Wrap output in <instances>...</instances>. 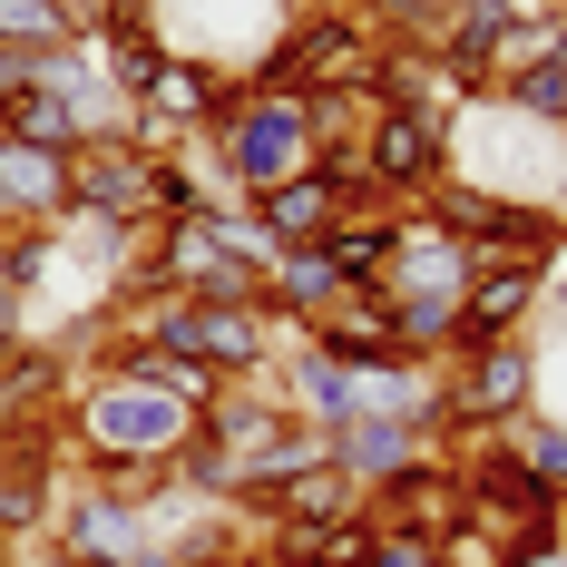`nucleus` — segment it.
Masks as SVG:
<instances>
[{"mask_svg": "<svg viewBox=\"0 0 567 567\" xmlns=\"http://www.w3.org/2000/svg\"><path fill=\"white\" fill-rule=\"evenodd\" d=\"M518 20H528V0H451V10H441V40H431V50H441L460 79L489 99V79H499V50H509V30H518Z\"/></svg>", "mask_w": 567, "mask_h": 567, "instance_id": "obj_13", "label": "nucleus"}, {"mask_svg": "<svg viewBox=\"0 0 567 567\" xmlns=\"http://www.w3.org/2000/svg\"><path fill=\"white\" fill-rule=\"evenodd\" d=\"M89 50H99V69L117 79V99H137V89L157 79V59H167V40H157V20H147V10H117V20L99 30V40H89Z\"/></svg>", "mask_w": 567, "mask_h": 567, "instance_id": "obj_17", "label": "nucleus"}, {"mask_svg": "<svg viewBox=\"0 0 567 567\" xmlns=\"http://www.w3.org/2000/svg\"><path fill=\"white\" fill-rule=\"evenodd\" d=\"M157 167L137 137H89L69 157V216H99V226H127V235H157Z\"/></svg>", "mask_w": 567, "mask_h": 567, "instance_id": "obj_6", "label": "nucleus"}, {"mask_svg": "<svg viewBox=\"0 0 567 567\" xmlns=\"http://www.w3.org/2000/svg\"><path fill=\"white\" fill-rule=\"evenodd\" d=\"M303 342H313V352H333L342 372H362V382H372V372H392V362H411V342H401V323H392V293H342Z\"/></svg>", "mask_w": 567, "mask_h": 567, "instance_id": "obj_10", "label": "nucleus"}, {"mask_svg": "<svg viewBox=\"0 0 567 567\" xmlns=\"http://www.w3.org/2000/svg\"><path fill=\"white\" fill-rule=\"evenodd\" d=\"M265 382H275L284 411H303V421H323V431H342V421L362 411V372H342L333 352H313V342H284Z\"/></svg>", "mask_w": 567, "mask_h": 567, "instance_id": "obj_12", "label": "nucleus"}, {"mask_svg": "<svg viewBox=\"0 0 567 567\" xmlns=\"http://www.w3.org/2000/svg\"><path fill=\"white\" fill-rule=\"evenodd\" d=\"M186 431H196V411L167 401L157 382H137V372H89L79 401H69V451L89 470H127V460L167 470L186 451Z\"/></svg>", "mask_w": 567, "mask_h": 567, "instance_id": "obj_1", "label": "nucleus"}, {"mask_svg": "<svg viewBox=\"0 0 567 567\" xmlns=\"http://www.w3.org/2000/svg\"><path fill=\"white\" fill-rule=\"evenodd\" d=\"M489 99H499L509 117H528V127H558V137H567V50L499 69V79H489Z\"/></svg>", "mask_w": 567, "mask_h": 567, "instance_id": "obj_16", "label": "nucleus"}, {"mask_svg": "<svg viewBox=\"0 0 567 567\" xmlns=\"http://www.w3.org/2000/svg\"><path fill=\"white\" fill-rule=\"evenodd\" d=\"M0 567H10V558H0Z\"/></svg>", "mask_w": 567, "mask_h": 567, "instance_id": "obj_27", "label": "nucleus"}, {"mask_svg": "<svg viewBox=\"0 0 567 567\" xmlns=\"http://www.w3.org/2000/svg\"><path fill=\"white\" fill-rule=\"evenodd\" d=\"M40 59H50V50H10V40H0V109H10V99L40 79Z\"/></svg>", "mask_w": 567, "mask_h": 567, "instance_id": "obj_21", "label": "nucleus"}, {"mask_svg": "<svg viewBox=\"0 0 567 567\" xmlns=\"http://www.w3.org/2000/svg\"><path fill=\"white\" fill-rule=\"evenodd\" d=\"M362 176H372L382 206H421V196L451 176V137H441L431 117L382 109V117H372V137H362Z\"/></svg>", "mask_w": 567, "mask_h": 567, "instance_id": "obj_7", "label": "nucleus"}, {"mask_svg": "<svg viewBox=\"0 0 567 567\" xmlns=\"http://www.w3.org/2000/svg\"><path fill=\"white\" fill-rule=\"evenodd\" d=\"M0 196H10L20 226H59V216H69V157L0 127Z\"/></svg>", "mask_w": 567, "mask_h": 567, "instance_id": "obj_14", "label": "nucleus"}, {"mask_svg": "<svg viewBox=\"0 0 567 567\" xmlns=\"http://www.w3.org/2000/svg\"><path fill=\"white\" fill-rule=\"evenodd\" d=\"M421 451H441V441H421V431H411V421H392V411H352V421L333 431V460L362 480V489H382V480H392V470H411Z\"/></svg>", "mask_w": 567, "mask_h": 567, "instance_id": "obj_15", "label": "nucleus"}, {"mask_svg": "<svg viewBox=\"0 0 567 567\" xmlns=\"http://www.w3.org/2000/svg\"><path fill=\"white\" fill-rule=\"evenodd\" d=\"M499 441H509V460H518V470H538L548 489H567V421H558V411H518Z\"/></svg>", "mask_w": 567, "mask_h": 567, "instance_id": "obj_18", "label": "nucleus"}, {"mask_svg": "<svg viewBox=\"0 0 567 567\" xmlns=\"http://www.w3.org/2000/svg\"><path fill=\"white\" fill-rule=\"evenodd\" d=\"M0 558H10V548H0Z\"/></svg>", "mask_w": 567, "mask_h": 567, "instance_id": "obj_26", "label": "nucleus"}, {"mask_svg": "<svg viewBox=\"0 0 567 567\" xmlns=\"http://www.w3.org/2000/svg\"><path fill=\"white\" fill-rule=\"evenodd\" d=\"M382 293H451V303H470V245H460L431 206H401V235H392V265H382Z\"/></svg>", "mask_w": 567, "mask_h": 567, "instance_id": "obj_8", "label": "nucleus"}, {"mask_svg": "<svg viewBox=\"0 0 567 567\" xmlns=\"http://www.w3.org/2000/svg\"><path fill=\"white\" fill-rule=\"evenodd\" d=\"M342 10H372V0H342Z\"/></svg>", "mask_w": 567, "mask_h": 567, "instance_id": "obj_24", "label": "nucleus"}, {"mask_svg": "<svg viewBox=\"0 0 567 567\" xmlns=\"http://www.w3.org/2000/svg\"><path fill=\"white\" fill-rule=\"evenodd\" d=\"M0 40H10V50H69L79 30H69L59 0H0Z\"/></svg>", "mask_w": 567, "mask_h": 567, "instance_id": "obj_19", "label": "nucleus"}, {"mask_svg": "<svg viewBox=\"0 0 567 567\" xmlns=\"http://www.w3.org/2000/svg\"><path fill=\"white\" fill-rule=\"evenodd\" d=\"M441 372H451V441H470V431H509L518 411H538L548 352H538V333H499L451 352Z\"/></svg>", "mask_w": 567, "mask_h": 567, "instance_id": "obj_4", "label": "nucleus"}, {"mask_svg": "<svg viewBox=\"0 0 567 567\" xmlns=\"http://www.w3.org/2000/svg\"><path fill=\"white\" fill-rule=\"evenodd\" d=\"M10 226H20V216H10V196H0V235H10Z\"/></svg>", "mask_w": 567, "mask_h": 567, "instance_id": "obj_22", "label": "nucleus"}, {"mask_svg": "<svg viewBox=\"0 0 567 567\" xmlns=\"http://www.w3.org/2000/svg\"><path fill=\"white\" fill-rule=\"evenodd\" d=\"M117 10H147V0H117Z\"/></svg>", "mask_w": 567, "mask_h": 567, "instance_id": "obj_23", "label": "nucleus"}, {"mask_svg": "<svg viewBox=\"0 0 567 567\" xmlns=\"http://www.w3.org/2000/svg\"><path fill=\"white\" fill-rule=\"evenodd\" d=\"M372 206H382V196H372L362 157H313L303 176H284V186H265V196H245V216L265 226V245H275V255L323 245L342 216H372Z\"/></svg>", "mask_w": 567, "mask_h": 567, "instance_id": "obj_5", "label": "nucleus"}, {"mask_svg": "<svg viewBox=\"0 0 567 567\" xmlns=\"http://www.w3.org/2000/svg\"><path fill=\"white\" fill-rule=\"evenodd\" d=\"M372 518H382V528H411V538H451L460 528V460L421 451L411 470H392V480L372 489Z\"/></svg>", "mask_w": 567, "mask_h": 567, "instance_id": "obj_9", "label": "nucleus"}, {"mask_svg": "<svg viewBox=\"0 0 567 567\" xmlns=\"http://www.w3.org/2000/svg\"><path fill=\"white\" fill-rule=\"evenodd\" d=\"M441 567H509V548H499L489 528H470V518H460L451 538H441Z\"/></svg>", "mask_w": 567, "mask_h": 567, "instance_id": "obj_20", "label": "nucleus"}, {"mask_svg": "<svg viewBox=\"0 0 567 567\" xmlns=\"http://www.w3.org/2000/svg\"><path fill=\"white\" fill-rule=\"evenodd\" d=\"M235 499H255V509L293 518V528H342V518H362V509H372V489H362V480H352L333 451H323V460H303V470H284L275 489H235Z\"/></svg>", "mask_w": 567, "mask_h": 567, "instance_id": "obj_11", "label": "nucleus"}, {"mask_svg": "<svg viewBox=\"0 0 567 567\" xmlns=\"http://www.w3.org/2000/svg\"><path fill=\"white\" fill-rule=\"evenodd\" d=\"M147 567H176V558H147Z\"/></svg>", "mask_w": 567, "mask_h": 567, "instance_id": "obj_25", "label": "nucleus"}, {"mask_svg": "<svg viewBox=\"0 0 567 567\" xmlns=\"http://www.w3.org/2000/svg\"><path fill=\"white\" fill-rule=\"evenodd\" d=\"M382 20L372 10H342V0H303L293 20H284V40L265 50V89H293V99H313V89H372L382 79Z\"/></svg>", "mask_w": 567, "mask_h": 567, "instance_id": "obj_3", "label": "nucleus"}, {"mask_svg": "<svg viewBox=\"0 0 567 567\" xmlns=\"http://www.w3.org/2000/svg\"><path fill=\"white\" fill-rule=\"evenodd\" d=\"M206 147L226 157L235 196H265L284 176L313 167V109L293 99V89H265V79H235L226 109L206 117Z\"/></svg>", "mask_w": 567, "mask_h": 567, "instance_id": "obj_2", "label": "nucleus"}]
</instances>
